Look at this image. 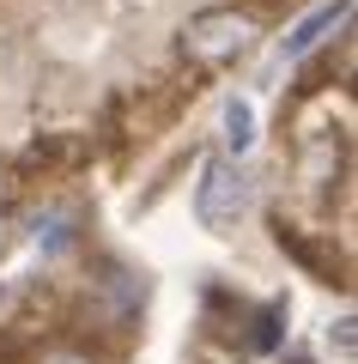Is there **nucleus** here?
Wrapping results in <instances>:
<instances>
[{
    "label": "nucleus",
    "mask_w": 358,
    "mask_h": 364,
    "mask_svg": "<svg viewBox=\"0 0 358 364\" xmlns=\"http://www.w3.org/2000/svg\"><path fill=\"white\" fill-rule=\"evenodd\" d=\"M328 352H340V358H352V316H340V322L328 328Z\"/></svg>",
    "instance_id": "423d86ee"
},
{
    "label": "nucleus",
    "mask_w": 358,
    "mask_h": 364,
    "mask_svg": "<svg viewBox=\"0 0 358 364\" xmlns=\"http://www.w3.org/2000/svg\"><path fill=\"white\" fill-rule=\"evenodd\" d=\"M67 243H73V219H67V213H49V219H37V249H43V255H61Z\"/></svg>",
    "instance_id": "39448f33"
},
{
    "label": "nucleus",
    "mask_w": 358,
    "mask_h": 364,
    "mask_svg": "<svg viewBox=\"0 0 358 364\" xmlns=\"http://www.w3.org/2000/svg\"><path fill=\"white\" fill-rule=\"evenodd\" d=\"M249 37H256V25H249L243 13H194L189 25H182V49H189L194 61H206V67L237 61V55L249 49Z\"/></svg>",
    "instance_id": "f03ea898"
},
{
    "label": "nucleus",
    "mask_w": 358,
    "mask_h": 364,
    "mask_svg": "<svg viewBox=\"0 0 358 364\" xmlns=\"http://www.w3.org/2000/svg\"><path fill=\"white\" fill-rule=\"evenodd\" d=\"M249 207H256L249 170L237 164V158H206L201 182H194V219H201V231H213V237L237 231V225L249 219Z\"/></svg>",
    "instance_id": "f257e3e1"
},
{
    "label": "nucleus",
    "mask_w": 358,
    "mask_h": 364,
    "mask_svg": "<svg viewBox=\"0 0 358 364\" xmlns=\"http://www.w3.org/2000/svg\"><path fill=\"white\" fill-rule=\"evenodd\" d=\"M346 18H352V0H328V6H316L310 18L292 25V37H280V61H304V55L322 49L334 31H346Z\"/></svg>",
    "instance_id": "7ed1b4c3"
},
{
    "label": "nucleus",
    "mask_w": 358,
    "mask_h": 364,
    "mask_svg": "<svg viewBox=\"0 0 358 364\" xmlns=\"http://www.w3.org/2000/svg\"><path fill=\"white\" fill-rule=\"evenodd\" d=\"M6 310H13V291H6V286H0V316H6Z\"/></svg>",
    "instance_id": "6e6552de"
},
{
    "label": "nucleus",
    "mask_w": 358,
    "mask_h": 364,
    "mask_svg": "<svg viewBox=\"0 0 358 364\" xmlns=\"http://www.w3.org/2000/svg\"><path fill=\"white\" fill-rule=\"evenodd\" d=\"M219 134H225V152H249V146H256V109H249L243 97H231L225 116H219Z\"/></svg>",
    "instance_id": "20e7f679"
},
{
    "label": "nucleus",
    "mask_w": 358,
    "mask_h": 364,
    "mask_svg": "<svg viewBox=\"0 0 358 364\" xmlns=\"http://www.w3.org/2000/svg\"><path fill=\"white\" fill-rule=\"evenodd\" d=\"M43 364H85V358H73V352H55V358H43Z\"/></svg>",
    "instance_id": "0eeeda50"
}]
</instances>
